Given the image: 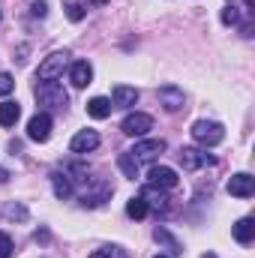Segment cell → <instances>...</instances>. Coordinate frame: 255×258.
Instances as JSON below:
<instances>
[{
  "label": "cell",
  "instance_id": "1",
  "mask_svg": "<svg viewBox=\"0 0 255 258\" xmlns=\"http://www.w3.org/2000/svg\"><path fill=\"white\" fill-rule=\"evenodd\" d=\"M33 96H36V102L45 105V108H60V111H63L66 105H69V93L63 90L60 81H39V84L33 87Z\"/></svg>",
  "mask_w": 255,
  "mask_h": 258
},
{
  "label": "cell",
  "instance_id": "2",
  "mask_svg": "<svg viewBox=\"0 0 255 258\" xmlns=\"http://www.w3.org/2000/svg\"><path fill=\"white\" fill-rule=\"evenodd\" d=\"M192 138L198 144H204V147H216L225 138V129H222V123H216V120H195L192 123Z\"/></svg>",
  "mask_w": 255,
  "mask_h": 258
},
{
  "label": "cell",
  "instance_id": "3",
  "mask_svg": "<svg viewBox=\"0 0 255 258\" xmlns=\"http://www.w3.org/2000/svg\"><path fill=\"white\" fill-rule=\"evenodd\" d=\"M69 66V54L66 51H54V54H48L39 69H36V78L39 81H57L60 75H63V69Z\"/></svg>",
  "mask_w": 255,
  "mask_h": 258
},
{
  "label": "cell",
  "instance_id": "4",
  "mask_svg": "<svg viewBox=\"0 0 255 258\" xmlns=\"http://www.w3.org/2000/svg\"><path fill=\"white\" fill-rule=\"evenodd\" d=\"M120 129H123V135H129V138H144V135L153 129V117L144 114V111H132V114L123 117Z\"/></svg>",
  "mask_w": 255,
  "mask_h": 258
},
{
  "label": "cell",
  "instance_id": "5",
  "mask_svg": "<svg viewBox=\"0 0 255 258\" xmlns=\"http://www.w3.org/2000/svg\"><path fill=\"white\" fill-rule=\"evenodd\" d=\"M162 150H165V141H162V138H141V141H135V147H132L129 153H132V159L141 165V162H153Z\"/></svg>",
  "mask_w": 255,
  "mask_h": 258
},
{
  "label": "cell",
  "instance_id": "6",
  "mask_svg": "<svg viewBox=\"0 0 255 258\" xmlns=\"http://www.w3.org/2000/svg\"><path fill=\"white\" fill-rule=\"evenodd\" d=\"M108 198H111V183L102 180V177H96V180L81 192V207H99V204H105Z\"/></svg>",
  "mask_w": 255,
  "mask_h": 258
},
{
  "label": "cell",
  "instance_id": "7",
  "mask_svg": "<svg viewBox=\"0 0 255 258\" xmlns=\"http://www.w3.org/2000/svg\"><path fill=\"white\" fill-rule=\"evenodd\" d=\"M51 126H54L51 114H48V111H39V114H33V117H30V123H27V138L42 144V141H48V138H51Z\"/></svg>",
  "mask_w": 255,
  "mask_h": 258
},
{
  "label": "cell",
  "instance_id": "8",
  "mask_svg": "<svg viewBox=\"0 0 255 258\" xmlns=\"http://www.w3.org/2000/svg\"><path fill=\"white\" fill-rule=\"evenodd\" d=\"M99 147V132L96 129H81L72 141H69V150L75 153V156H84V153H90V150H96Z\"/></svg>",
  "mask_w": 255,
  "mask_h": 258
},
{
  "label": "cell",
  "instance_id": "9",
  "mask_svg": "<svg viewBox=\"0 0 255 258\" xmlns=\"http://www.w3.org/2000/svg\"><path fill=\"white\" fill-rule=\"evenodd\" d=\"M177 159H180L183 171H198L201 165H213V162H216L210 153H201V150H195V147H183V150L177 153Z\"/></svg>",
  "mask_w": 255,
  "mask_h": 258
},
{
  "label": "cell",
  "instance_id": "10",
  "mask_svg": "<svg viewBox=\"0 0 255 258\" xmlns=\"http://www.w3.org/2000/svg\"><path fill=\"white\" fill-rule=\"evenodd\" d=\"M159 102H162V108H165L168 114H174V111L183 108L186 96H183L180 87H174V84H162V87H159Z\"/></svg>",
  "mask_w": 255,
  "mask_h": 258
},
{
  "label": "cell",
  "instance_id": "11",
  "mask_svg": "<svg viewBox=\"0 0 255 258\" xmlns=\"http://www.w3.org/2000/svg\"><path fill=\"white\" fill-rule=\"evenodd\" d=\"M150 186L156 189H174L177 186V171L168 165H153L150 168Z\"/></svg>",
  "mask_w": 255,
  "mask_h": 258
},
{
  "label": "cell",
  "instance_id": "12",
  "mask_svg": "<svg viewBox=\"0 0 255 258\" xmlns=\"http://www.w3.org/2000/svg\"><path fill=\"white\" fill-rule=\"evenodd\" d=\"M228 192L234 195V198H249V195H255V177L246 174V171L234 174V177L228 180Z\"/></svg>",
  "mask_w": 255,
  "mask_h": 258
},
{
  "label": "cell",
  "instance_id": "13",
  "mask_svg": "<svg viewBox=\"0 0 255 258\" xmlns=\"http://www.w3.org/2000/svg\"><path fill=\"white\" fill-rule=\"evenodd\" d=\"M69 81H72V87H87L93 81V66L87 60H75L69 69Z\"/></svg>",
  "mask_w": 255,
  "mask_h": 258
},
{
  "label": "cell",
  "instance_id": "14",
  "mask_svg": "<svg viewBox=\"0 0 255 258\" xmlns=\"http://www.w3.org/2000/svg\"><path fill=\"white\" fill-rule=\"evenodd\" d=\"M141 198H144L147 210H156V213H165L168 210V195L162 192V189H156V186H147L141 192Z\"/></svg>",
  "mask_w": 255,
  "mask_h": 258
},
{
  "label": "cell",
  "instance_id": "15",
  "mask_svg": "<svg viewBox=\"0 0 255 258\" xmlns=\"http://www.w3.org/2000/svg\"><path fill=\"white\" fill-rule=\"evenodd\" d=\"M234 240L237 243H252V237H255V222L249 219V216H243V219H237L234 222Z\"/></svg>",
  "mask_w": 255,
  "mask_h": 258
},
{
  "label": "cell",
  "instance_id": "16",
  "mask_svg": "<svg viewBox=\"0 0 255 258\" xmlns=\"http://www.w3.org/2000/svg\"><path fill=\"white\" fill-rule=\"evenodd\" d=\"M111 99H105V96H93L90 102H87V114L90 117H96V120H105L108 114H111Z\"/></svg>",
  "mask_w": 255,
  "mask_h": 258
},
{
  "label": "cell",
  "instance_id": "17",
  "mask_svg": "<svg viewBox=\"0 0 255 258\" xmlns=\"http://www.w3.org/2000/svg\"><path fill=\"white\" fill-rule=\"evenodd\" d=\"M18 117H21V105L18 102H12V99L0 102V126H15Z\"/></svg>",
  "mask_w": 255,
  "mask_h": 258
},
{
  "label": "cell",
  "instance_id": "18",
  "mask_svg": "<svg viewBox=\"0 0 255 258\" xmlns=\"http://www.w3.org/2000/svg\"><path fill=\"white\" fill-rule=\"evenodd\" d=\"M138 102V90L135 87H126V84H117L114 87V105L117 108H132Z\"/></svg>",
  "mask_w": 255,
  "mask_h": 258
},
{
  "label": "cell",
  "instance_id": "19",
  "mask_svg": "<svg viewBox=\"0 0 255 258\" xmlns=\"http://www.w3.org/2000/svg\"><path fill=\"white\" fill-rule=\"evenodd\" d=\"M51 186H54V195L57 198H69L72 195V177L66 171H54L51 174Z\"/></svg>",
  "mask_w": 255,
  "mask_h": 258
},
{
  "label": "cell",
  "instance_id": "20",
  "mask_svg": "<svg viewBox=\"0 0 255 258\" xmlns=\"http://www.w3.org/2000/svg\"><path fill=\"white\" fill-rule=\"evenodd\" d=\"M150 210H147V204H144V198L141 195H135V198H129L126 201V216L129 219H144Z\"/></svg>",
  "mask_w": 255,
  "mask_h": 258
},
{
  "label": "cell",
  "instance_id": "21",
  "mask_svg": "<svg viewBox=\"0 0 255 258\" xmlns=\"http://www.w3.org/2000/svg\"><path fill=\"white\" fill-rule=\"evenodd\" d=\"M153 237H156V243H165V246H168V249H171L174 255H180V252H183L180 240H177V237H171V234H168L165 228H156V231H153Z\"/></svg>",
  "mask_w": 255,
  "mask_h": 258
},
{
  "label": "cell",
  "instance_id": "22",
  "mask_svg": "<svg viewBox=\"0 0 255 258\" xmlns=\"http://www.w3.org/2000/svg\"><path fill=\"white\" fill-rule=\"evenodd\" d=\"M117 165H120V171L126 174L129 180H135V177H138V162L132 159V153H120V156H117Z\"/></svg>",
  "mask_w": 255,
  "mask_h": 258
},
{
  "label": "cell",
  "instance_id": "23",
  "mask_svg": "<svg viewBox=\"0 0 255 258\" xmlns=\"http://www.w3.org/2000/svg\"><path fill=\"white\" fill-rule=\"evenodd\" d=\"M3 216L6 219H27V207L24 204H6L3 207Z\"/></svg>",
  "mask_w": 255,
  "mask_h": 258
},
{
  "label": "cell",
  "instance_id": "24",
  "mask_svg": "<svg viewBox=\"0 0 255 258\" xmlns=\"http://www.w3.org/2000/svg\"><path fill=\"white\" fill-rule=\"evenodd\" d=\"M90 258H129V255L120 249V246H102V249H96Z\"/></svg>",
  "mask_w": 255,
  "mask_h": 258
},
{
  "label": "cell",
  "instance_id": "25",
  "mask_svg": "<svg viewBox=\"0 0 255 258\" xmlns=\"http://www.w3.org/2000/svg\"><path fill=\"white\" fill-rule=\"evenodd\" d=\"M66 15H69L72 21H81V18H84V6H81V0H66Z\"/></svg>",
  "mask_w": 255,
  "mask_h": 258
},
{
  "label": "cell",
  "instance_id": "26",
  "mask_svg": "<svg viewBox=\"0 0 255 258\" xmlns=\"http://www.w3.org/2000/svg\"><path fill=\"white\" fill-rule=\"evenodd\" d=\"M12 249H15V246H12V237H9L6 231H0V258H9Z\"/></svg>",
  "mask_w": 255,
  "mask_h": 258
},
{
  "label": "cell",
  "instance_id": "27",
  "mask_svg": "<svg viewBox=\"0 0 255 258\" xmlns=\"http://www.w3.org/2000/svg\"><path fill=\"white\" fill-rule=\"evenodd\" d=\"M237 21H240V12L234 6H225L222 9V24H237Z\"/></svg>",
  "mask_w": 255,
  "mask_h": 258
},
{
  "label": "cell",
  "instance_id": "28",
  "mask_svg": "<svg viewBox=\"0 0 255 258\" xmlns=\"http://www.w3.org/2000/svg\"><path fill=\"white\" fill-rule=\"evenodd\" d=\"M12 87H15V81H12V75H9V72H0V96H6V93H12Z\"/></svg>",
  "mask_w": 255,
  "mask_h": 258
},
{
  "label": "cell",
  "instance_id": "29",
  "mask_svg": "<svg viewBox=\"0 0 255 258\" xmlns=\"http://www.w3.org/2000/svg\"><path fill=\"white\" fill-rule=\"evenodd\" d=\"M30 12H33V15H39V18H42V15H45V12H48V3H45V0H33V3H30Z\"/></svg>",
  "mask_w": 255,
  "mask_h": 258
},
{
  "label": "cell",
  "instance_id": "30",
  "mask_svg": "<svg viewBox=\"0 0 255 258\" xmlns=\"http://www.w3.org/2000/svg\"><path fill=\"white\" fill-rule=\"evenodd\" d=\"M6 180H9V171H6V168H0V183H6Z\"/></svg>",
  "mask_w": 255,
  "mask_h": 258
},
{
  "label": "cell",
  "instance_id": "31",
  "mask_svg": "<svg viewBox=\"0 0 255 258\" xmlns=\"http://www.w3.org/2000/svg\"><path fill=\"white\" fill-rule=\"evenodd\" d=\"M90 3H93V6H105L108 0H90Z\"/></svg>",
  "mask_w": 255,
  "mask_h": 258
},
{
  "label": "cell",
  "instance_id": "32",
  "mask_svg": "<svg viewBox=\"0 0 255 258\" xmlns=\"http://www.w3.org/2000/svg\"><path fill=\"white\" fill-rule=\"evenodd\" d=\"M252 6H255V0H246V9H252Z\"/></svg>",
  "mask_w": 255,
  "mask_h": 258
},
{
  "label": "cell",
  "instance_id": "33",
  "mask_svg": "<svg viewBox=\"0 0 255 258\" xmlns=\"http://www.w3.org/2000/svg\"><path fill=\"white\" fill-rule=\"evenodd\" d=\"M204 258H216V255H204Z\"/></svg>",
  "mask_w": 255,
  "mask_h": 258
},
{
  "label": "cell",
  "instance_id": "34",
  "mask_svg": "<svg viewBox=\"0 0 255 258\" xmlns=\"http://www.w3.org/2000/svg\"><path fill=\"white\" fill-rule=\"evenodd\" d=\"M156 258H168V255H156Z\"/></svg>",
  "mask_w": 255,
  "mask_h": 258
},
{
  "label": "cell",
  "instance_id": "35",
  "mask_svg": "<svg viewBox=\"0 0 255 258\" xmlns=\"http://www.w3.org/2000/svg\"><path fill=\"white\" fill-rule=\"evenodd\" d=\"M0 18H3V15H0Z\"/></svg>",
  "mask_w": 255,
  "mask_h": 258
}]
</instances>
